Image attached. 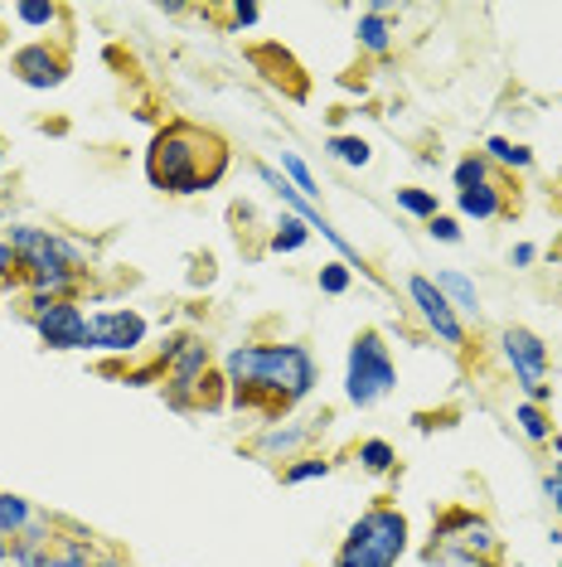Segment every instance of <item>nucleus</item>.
<instances>
[{
    "label": "nucleus",
    "instance_id": "6ab92c4d",
    "mask_svg": "<svg viewBox=\"0 0 562 567\" xmlns=\"http://www.w3.org/2000/svg\"><path fill=\"white\" fill-rule=\"evenodd\" d=\"M360 461H364L368 471H388L393 466V446L388 442H364L360 446Z\"/></svg>",
    "mask_w": 562,
    "mask_h": 567
},
{
    "label": "nucleus",
    "instance_id": "c85d7f7f",
    "mask_svg": "<svg viewBox=\"0 0 562 567\" xmlns=\"http://www.w3.org/2000/svg\"><path fill=\"white\" fill-rule=\"evenodd\" d=\"M54 567H87V553L73 544V548H63V553H54Z\"/></svg>",
    "mask_w": 562,
    "mask_h": 567
},
{
    "label": "nucleus",
    "instance_id": "f03ea898",
    "mask_svg": "<svg viewBox=\"0 0 562 567\" xmlns=\"http://www.w3.org/2000/svg\"><path fill=\"white\" fill-rule=\"evenodd\" d=\"M204 151H219V141L189 132V126H170V132H160L156 146H150L146 171L160 189H170V195H195V189L219 179L214 171H204Z\"/></svg>",
    "mask_w": 562,
    "mask_h": 567
},
{
    "label": "nucleus",
    "instance_id": "4468645a",
    "mask_svg": "<svg viewBox=\"0 0 562 567\" xmlns=\"http://www.w3.org/2000/svg\"><path fill=\"white\" fill-rule=\"evenodd\" d=\"M461 209L476 214V218H495V214H500V189H495V185L461 189Z\"/></svg>",
    "mask_w": 562,
    "mask_h": 567
},
{
    "label": "nucleus",
    "instance_id": "9d476101",
    "mask_svg": "<svg viewBox=\"0 0 562 567\" xmlns=\"http://www.w3.org/2000/svg\"><path fill=\"white\" fill-rule=\"evenodd\" d=\"M15 73L30 87H54L63 79V63L49 54L44 44H30V49H20V54H15Z\"/></svg>",
    "mask_w": 562,
    "mask_h": 567
},
{
    "label": "nucleus",
    "instance_id": "39448f33",
    "mask_svg": "<svg viewBox=\"0 0 562 567\" xmlns=\"http://www.w3.org/2000/svg\"><path fill=\"white\" fill-rule=\"evenodd\" d=\"M500 548V538H495V528L476 519V514H466V509H451V514H441V524H437V544H431V553H451V558H490V553Z\"/></svg>",
    "mask_w": 562,
    "mask_h": 567
},
{
    "label": "nucleus",
    "instance_id": "aec40b11",
    "mask_svg": "<svg viewBox=\"0 0 562 567\" xmlns=\"http://www.w3.org/2000/svg\"><path fill=\"white\" fill-rule=\"evenodd\" d=\"M490 156H495V161H504V165H529V151L514 146V141H504V136H495V141H490Z\"/></svg>",
    "mask_w": 562,
    "mask_h": 567
},
{
    "label": "nucleus",
    "instance_id": "dca6fc26",
    "mask_svg": "<svg viewBox=\"0 0 562 567\" xmlns=\"http://www.w3.org/2000/svg\"><path fill=\"white\" fill-rule=\"evenodd\" d=\"M330 151H335L344 165H368V141H360V136H335Z\"/></svg>",
    "mask_w": 562,
    "mask_h": 567
},
{
    "label": "nucleus",
    "instance_id": "473e14b6",
    "mask_svg": "<svg viewBox=\"0 0 562 567\" xmlns=\"http://www.w3.org/2000/svg\"><path fill=\"white\" fill-rule=\"evenodd\" d=\"M514 262H519V267L533 262V248H529V243H519V248H514Z\"/></svg>",
    "mask_w": 562,
    "mask_h": 567
},
{
    "label": "nucleus",
    "instance_id": "a878e982",
    "mask_svg": "<svg viewBox=\"0 0 562 567\" xmlns=\"http://www.w3.org/2000/svg\"><path fill=\"white\" fill-rule=\"evenodd\" d=\"M15 16H20L24 24H49V20L59 16V10H54V6H15Z\"/></svg>",
    "mask_w": 562,
    "mask_h": 567
},
{
    "label": "nucleus",
    "instance_id": "2f4dec72",
    "mask_svg": "<svg viewBox=\"0 0 562 567\" xmlns=\"http://www.w3.org/2000/svg\"><path fill=\"white\" fill-rule=\"evenodd\" d=\"M10 267H15V252H10V243H0V277H6Z\"/></svg>",
    "mask_w": 562,
    "mask_h": 567
},
{
    "label": "nucleus",
    "instance_id": "9b49d317",
    "mask_svg": "<svg viewBox=\"0 0 562 567\" xmlns=\"http://www.w3.org/2000/svg\"><path fill=\"white\" fill-rule=\"evenodd\" d=\"M204 364H209V350H204V344H185L180 359H175V403H185V393L199 383Z\"/></svg>",
    "mask_w": 562,
    "mask_h": 567
},
{
    "label": "nucleus",
    "instance_id": "4be33fe9",
    "mask_svg": "<svg viewBox=\"0 0 562 567\" xmlns=\"http://www.w3.org/2000/svg\"><path fill=\"white\" fill-rule=\"evenodd\" d=\"M301 427H277V432H267L262 436V451H291V446H296L301 442Z\"/></svg>",
    "mask_w": 562,
    "mask_h": 567
},
{
    "label": "nucleus",
    "instance_id": "423d86ee",
    "mask_svg": "<svg viewBox=\"0 0 562 567\" xmlns=\"http://www.w3.org/2000/svg\"><path fill=\"white\" fill-rule=\"evenodd\" d=\"M504 354H509V364H514L519 373V383L529 389L533 398H543L548 393V350H543V340L533 330H504Z\"/></svg>",
    "mask_w": 562,
    "mask_h": 567
},
{
    "label": "nucleus",
    "instance_id": "5701e85b",
    "mask_svg": "<svg viewBox=\"0 0 562 567\" xmlns=\"http://www.w3.org/2000/svg\"><path fill=\"white\" fill-rule=\"evenodd\" d=\"M519 427L529 432L533 442H543V436H548V422H543V412H539V408H529V403L519 408Z\"/></svg>",
    "mask_w": 562,
    "mask_h": 567
},
{
    "label": "nucleus",
    "instance_id": "2eb2a0df",
    "mask_svg": "<svg viewBox=\"0 0 562 567\" xmlns=\"http://www.w3.org/2000/svg\"><path fill=\"white\" fill-rule=\"evenodd\" d=\"M360 40H364V49H374V54H383V49H388V24H383V16H374V10H368V16L360 20Z\"/></svg>",
    "mask_w": 562,
    "mask_h": 567
},
{
    "label": "nucleus",
    "instance_id": "f8f14e48",
    "mask_svg": "<svg viewBox=\"0 0 562 567\" xmlns=\"http://www.w3.org/2000/svg\"><path fill=\"white\" fill-rule=\"evenodd\" d=\"M437 291H441V296H451V301L461 306V311H470V316L480 311V296H476V287H470L461 272H441V277H437Z\"/></svg>",
    "mask_w": 562,
    "mask_h": 567
},
{
    "label": "nucleus",
    "instance_id": "a211bd4d",
    "mask_svg": "<svg viewBox=\"0 0 562 567\" xmlns=\"http://www.w3.org/2000/svg\"><path fill=\"white\" fill-rule=\"evenodd\" d=\"M398 204L407 214H422V218H437V199L422 195V189H398Z\"/></svg>",
    "mask_w": 562,
    "mask_h": 567
},
{
    "label": "nucleus",
    "instance_id": "412c9836",
    "mask_svg": "<svg viewBox=\"0 0 562 567\" xmlns=\"http://www.w3.org/2000/svg\"><path fill=\"white\" fill-rule=\"evenodd\" d=\"M281 165H287V175L301 185V195H321V189H315V179H311V171H305V165L291 156V151H281Z\"/></svg>",
    "mask_w": 562,
    "mask_h": 567
},
{
    "label": "nucleus",
    "instance_id": "7ed1b4c3",
    "mask_svg": "<svg viewBox=\"0 0 562 567\" xmlns=\"http://www.w3.org/2000/svg\"><path fill=\"white\" fill-rule=\"evenodd\" d=\"M407 548V519L398 509H368L350 528L335 567H393Z\"/></svg>",
    "mask_w": 562,
    "mask_h": 567
},
{
    "label": "nucleus",
    "instance_id": "f257e3e1",
    "mask_svg": "<svg viewBox=\"0 0 562 567\" xmlns=\"http://www.w3.org/2000/svg\"><path fill=\"white\" fill-rule=\"evenodd\" d=\"M228 383H233L238 403L252 408L267 398V408H291L296 398L311 393L315 364L296 344H277V350H233L228 354Z\"/></svg>",
    "mask_w": 562,
    "mask_h": 567
},
{
    "label": "nucleus",
    "instance_id": "ddd939ff",
    "mask_svg": "<svg viewBox=\"0 0 562 567\" xmlns=\"http://www.w3.org/2000/svg\"><path fill=\"white\" fill-rule=\"evenodd\" d=\"M34 524V509L20 495H0V534H24Z\"/></svg>",
    "mask_w": 562,
    "mask_h": 567
},
{
    "label": "nucleus",
    "instance_id": "cd10ccee",
    "mask_svg": "<svg viewBox=\"0 0 562 567\" xmlns=\"http://www.w3.org/2000/svg\"><path fill=\"white\" fill-rule=\"evenodd\" d=\"M431 238H441V243H456V238H461V228H456L451 218H441V214H437V218H431Z\"/></svg>",
    "mask_w": 562,
    "mask_h": 567
},
{
    "label": "nucleus",
    "instance_id": "7c9ffc66",
    "mask_svg": "<svg viewBox=\"0 0 562 567\" xmlns=\"http://www.w3.org/2000/svg\"><path fill=\"white\" fill-rule=\"evenodd\" d=\"M543 489H548V499H553V505H558V514H562V466H558L553 475H548V481H543Z\"/></svg>",
    "mask_w": 562,
    "mask_h": 567
},
{
    "label": "nucleus",
    "instance_id": "c756f323",
    "mask_svg": "<svg viewBox=\"0 0 562 567\" xmlns=\"http://www.w3.org/2000/svg\"><path fill=\"white\" fill-rule=\"evenodd\" d=\"M431 567H480L476 558H451V553H427Z\"/></svg>",
    "mask_w": 562,
    "mask_h": 567
},
{
    "label": "nucleus",
    "instance_id": "f3484780",
    "mask_svg": "<svg viewBox=\"0 0 562 567\" xmlns=\"http://www.w3.org/2000/svg\"><path fill=\"white\" fill-rule=\"evenodd\" d=\"M301 243H305V218H287V224H281V234L272 238V248L291 252V248H301Z\"/></svg>",
    "mask_w": 562,
    "mask_h": 567
},
{
    "label": "nucleus",
    "instance_id": "393cba45",
    "mask_svg": "<svg viewBox=\"0 0 562 567\" xmlns=\"http://www.w3.org/2000/svg\"><path fill=\"white\" fill-rule=\"evenodd\" d=\"M325 471H330L325 461H296V466L287 471V481H291V485H301V481H315V475H325Z\"/></svg>",
    "mask_w": 562,
    "mask_h": 567
},
{
    "label": "nucleus",
    "instance_id": "0eeeda50",
    "mask_svg": "<svg viewBox=\"0 0 562 567\" xmlns=\"http://www.w3.org/2000/svg\"><path fill=\"white\" fill-rule=\"evenodd\" d=\"M34 326H40L44 344H54V350H87V316L79 306L69 301H40V316H34Z\"/></svg>",
    "mask_w": 562,
    "mask_h": 567
},
{
    "label": "nucleus",
    "instance_id": "bb28decb",
    "mask_svg": "<svg viewBox=\"0 0 562 567\" xmlns=\"http://www.w3.org/2000/svg\"><path fill=\"white\" fill-rule=\"evenodd\" d=\"M321 287H325L330 296H340L344 287H350V272H344V267H325V272H321Z\"/></svg>",
    "mask_w": 562,
    "mask_h": 567
},
{
    "label": "nucleus",
    "instance_id": "72a5a7b5",
    "mask_svg": "<svg viewBox=\"0 0 562 567\" xmlns=\"http://www.w3.org/2000/svg\"><path fill=\"white\" fill-rule=\"evenodd\" d=\"M6 553H10V548H6V534H0V563H6Z\"/></svg>",
    "mask_w": 562,
    "mask_h": 567
},
{
    "label": "nucleus",
    "instance_id": "f704fd0d",
    "mask_svg": "<svg viewBox=\"0 0 562 567\" xmlns=\"http://www.w3.org/2000/svg\"><path fill=\"white\" fill-rule=\"evenodd\" d=\"M553 538H558V544H562V534H553Z\"/></svg>",
    "mask_w": 562,
    "mask_h": 567
},
{
    "label": "nucleus",
    "instance_id": "6e6552de",
    "mask_svg": "<svg viewBox=\"0 0 562 567\" xmlns=\"http://www.w3.org/2000/svg\"><path fill=\"white\" fill-rule=\"evenodd\" d=\"M140 334H146V320L136 311H102L87 320V344L93 350H136Z\"/></svg>",
    "mask_w": 562,
    "mask_h": 567
},
{
    "label": "nucleus",
    "instance_id": "1a4fd4ad",
    "mask_svg": "<svg viewBox=\"0 0 562 567\" xmlns=\"http://www.w3.org/2000/svg\"><path fill=\"white\" fill-rule=\"evenodd\" d=\"M407 291H413V301L422 306V320H427V326L437 330L446 344H461V340H466V330H461V320H456L451 301H446V296L431 287L427 277H413V281H407Z\"/></svg>",
    "mask_w": 562,
    "mask_h": 567
},
{
    "label": "nucleus",
    "instance_id": "b1692460",
    "mask_svg": "<svg viewBox=\"0 0 562 567\" xmlns=\"http://www.w3.org/2000/svg\"><path fill=\"white\" fill-rule=\"evenodd\" d=\"M456 185H461V189L485 185V161H461V165H456Z\"/></svg>",
    "mask_w": 562,
    "mask_h": 567
},
{
    "label": "nucleus",
    "instance_id": "20e7f679",
    "mask_svg": "<svg viewBox=\"0 0 562 567\" xmlns=\"http://www.w3.org/2000/svg\"><path fill=\"white\" fill-rule=\"evenodd\" d=\"M393 359H388V350H383V340L378 334H360L354 340V350H350V398L360 408H368V403H378L383 393H393Z\"/></svg>",
    "mask_w": 562,
    "mask_h": 567
}]
</instances>
